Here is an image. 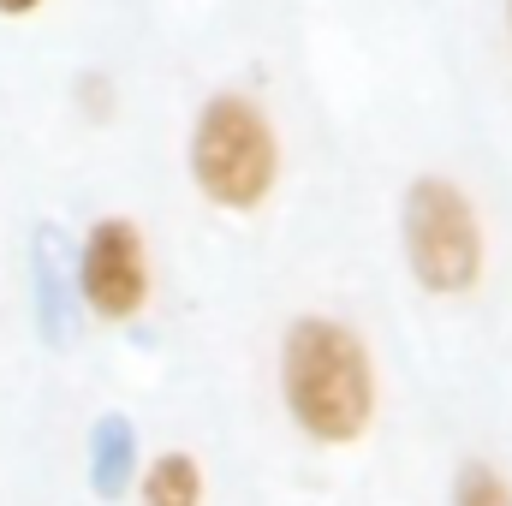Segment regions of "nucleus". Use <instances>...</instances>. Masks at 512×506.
<instances>
[{"mask_svg": "<svg viewBox=\"0 0 512 506\" xmlns=\"http://www.w3.org/2000/svg\"><path fill=\"white\" fill-rule=\"evenodd\" d=\"M42 0H0V18H30Z\"/></svg>", "mask_w": 512, "mask_h": 506, "instance_id": "7", "label": "nucleus"}, {"mask_svg": "<svg viewBox=\"0 0 512 506\" xmlns=\"http://www.w3.org/2000/svg\"><path fill=\"white\" fill-rule=\"evenodd\" d=\"M191 179L215 209H262L280 179V143L268 114L245 96H209L191 120Z\"/></svg>", "mask_w": 512, "mask_h": 506, "instance_id": "2", "label": "nucleus"}, {"mask_svg": "<svg viewBox=\"0 0 512 506\" xmlns=\"http://www.w3.org/2000/svg\"><path fill=\"white\" fill-rule=\"evenodd\" d=\"M280 393L310 441L352 447L376 417V364L346 322L298 316L280 340Z\"/></svg>", "mask_w": 512, "mask_h": 506, "instance_id": "1", "label": "nucleus"}, {"mask_svg": "<svg viewBox=\"0 0 512 506\" xmlns=\"http://www.w3.org/2000/svg\"><path fill=\"white\" fill-rule=\"evenodd\" d=\"M507 24H512V0H507Z\"/></svg>", "mask_w": 512, "mask_h": 506, "instance_id": "8", "label": "nucleus"}, {"mask_svg": "<svg viewBox=\"0 0 512 506\" xmlns=\"http://www.w3.org/2000/svg\"><path fill=\"white\" fill-rule=\"evenodd\" d=\"M405 256H411V274L423 280V292H435V298H453V292L477 286L483 221H477L471 197L453 179L423 173L405 191Z\"/></svg>", "mask_w": 512, "mask_h": 506, "instance_id": "3", "label": "nucleus"}, {"mask_svg": "<svg viewBox=\"0 0 512 506\" xmlns=\"http://www.w3.org/2000/svg\"><path fill=\"white\" fill-rule=\"evenodd\" d=\"M453 506H512V483L495 471V465H465L459 483H453Z\"/></svg>", "mask_w": 512, "mask_h": 506, "instance_id": "6", "label": "nucleus"}, {"mask_svg": "<svg viewBox=\"0 0 512 506\" xmlns=\"http://www.w3.org/2000/svg\"><path fill=\"white\" fill-rule=\"evenodd\" d=\"M143 506H203V465L191 453H155L143 465Z\"/></svg>", "mask_w": 512, "mask_h": 506, "instance_id": "5", "label": "nucleus"}, {"mask_svg": "<svg viewBox=\"0 0 512 506\" xmlns=\"http://www.w3.org/2000/svg\"><path fill=\"white\" fill-rule=\"evenodd\" d=\"M84 304L102 316V322H126L143 310L149 298V251H143V227L126 215H108L90 227L84 239Z\"/></svg>", "mask_w": 512, "mask_h": 506, "instance_id": "4", "label": "nucleus"}]
</instances>
